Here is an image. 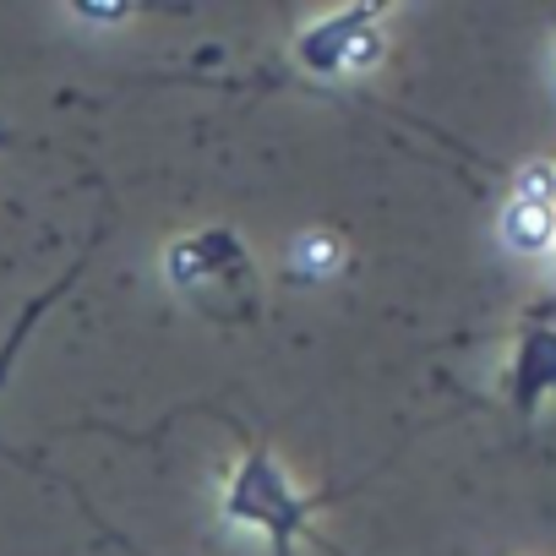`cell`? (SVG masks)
<instances>
[{"label":"cell","mask_w":556,"mask_h":556,"mask_svg":"<svg viewBox=\"0 0 556 556\" xmlns=\"http://www.w3.org/2000/svg\"><path fill=\"white\" fill-rule=\"evenodd\" d=\"M72 17L77 23H131L126 7H115V12H104V7H72Z\"/></svg>","instance_id":"cell-9"},{"label":"cell","mask_w":556,"mask_h":556,"mask_svg":"<svg viewBox=\"0 0 556 556\" xmlns=\"http://www.w3.org/2000/svg\"><path fill=\"white\" fill-rule=\"evenodd\" d=\"M7 142H12V137H7V131H0V148H7Z\"/></svg>","instance_id":"cell-11"},{"label":"cell","mask_w":556,"mask_h":556,"mask_svg":"<svg viewBox=\"0 0 556 556\" xmlns=\"http://www.w3.org/2000/svg\"><path fill=\"white\" fill-rule=\"evenodd\" d=\"M344 267V240L333 229H312L295 240V278H333Z\"/></svg>","instance_id":"cell-7"},{"label":"cell","mask_w":556,"mask_h":556,"mask_svg":"<svg viewBox=\"0 0 556 556\" xmlns=\"http://www.w3.org/2000/svg\"><path fill=\"white\" fill-rule=\"evenodd\" d=\"M513 197L556 207V164H523V169L513 175Z\"/></svg>","instance_id":"cell-8"},{"label":"cell","mask_w":556,"mask_h":556,"mask_svg":"<svg viewBox=\"0 0 556 556\" xmlns=\"http://www.w3.org/2000/svg\"><path fill=\"white\" fill-rule=\"evenodd\" d=\"M317 502H323V496L301 491V485L285 475V464L273 458L267 442H256L251 431H240V464H235V475H229V485H224V502H218L224 523L256 529V534L273 545V556H290V551L312 534Z\"/></svg>","instance_id":"cell-1"},{"label":"cell","mask_w":556,"mask_h":556,"mask_svg":"<svg viewBox=\"0 0 556 556\" xmlns=\"http://www.w3.org/2000/svg\"><path fill=\"white\" fill-rule=\"evenodd\" d=\"M556 393V323L529 317V328L513 344V366H507V399L518 415H540V404Z\"/></svg>","instance_id":"cell-4"},{"label":"cell","mask_w":556,"mask_h":556,"mask_svg":"<svg viewBox=\"0 0 556 556\" xmlns=\"http://www.w3.org/2000/svg\"><path fill=\"white\" fill-rule=\"evenodd\" d=\"M83 267H88V256H77V262H72V267H66V273L55 278V285H50V290H45V295H39V301H34L28 312H23V323L12 328V339H7V350H0V388H7V377H12V366H17V350L28 344V333H34V323H39V317H45V312H50V306H55V301H61V295H66L72 285H77V273H83Z\"/></svg>","instance_id":"cell-6"},{"label":"cell","mask_w":556,"mask_h":556,"mask_svg":"<svg viewBox=\"0 0 556 556\" xmlns=\"http://www.w3.org/2000/svg\"><path fill=\"white\" fill-rule=\"evenodd\" d=\"M551 312H556V301H545V306H540V312H534V317H551Z\"/></svg>","instance_id":"cell-10"},{"label":"cell","mask_w":556,"mask_h":556,"mask_svg":"<svg viewBox=\"0 0 556 556\" xmlns=\"http://www.w3.org/2000/svg\"><path fill=\"white\" fill-rule=\"evenodd\" d=\"M382 17L388 7H344V12H328L317 23H306L295 34V66L317 83H333V77H350V72H366L382 61Z\"/></svg>","instance_id":"cell-3"},{"label":"cell","mask_w":556,"mask_h":556,"mask_svg":"<svg viewBox=\"0 0 556 556\" xmlns=\"http://www.w3.org/2000/svg\"><path fill=\"white\" fill-rule=\"evenodd\" d=\"M164 278H169V290H180L202 312H224V317H251L256 312L251 256H245L240 235L224 229V224H207V229L180 235L164 251Z\"/></svg>","instance_id":"cell-2"},{"label":"cell","mask_w":556,"mask_h":556,"mask_svg":"<svg viewBox=\"0 0 556 556\" xmlns=\"http://www.w3.org/2000/svg\"><path fill=\"white\" fill-rule=\"evenodd\" d=\"M502 240H507V251H518V256H545V251L556 245V207L507 197V207H502Z\"/></svg>","instance_id":"cell-5"}]
</instances>
